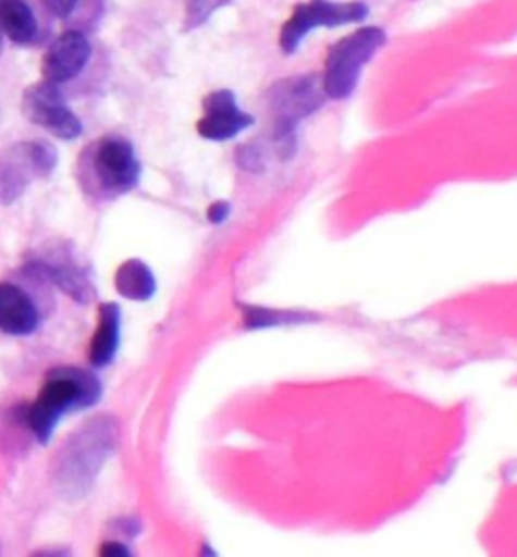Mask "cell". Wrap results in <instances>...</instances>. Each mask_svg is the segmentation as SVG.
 Instances as JSON below:
<instances>
[{"label":"cell","mask_w":517,"mask_h":557,"mask_svg":"<svg viewBox=\"0 0 517 557\" xmlns=\"http://www.w3.org/2000/svg\"><path fill=\"white\" fill-rule=\"evenodd\" d=\"M112 525L115 533H122L124 537H136L141 531V523L136 517H120Z\"/></svg>","instance_id":"d6986e66"},{"label":"cell","mask_w":517,"mask_h":557,"mask_svg":"<svg viewBox=\"0 0 517 557\" xmlns=\"http://www.w3.org/2000/svg\"><path fill=\"white\" fill-rule=\"evenodd\" d=\"M233 0H188L186 2V25L184 30H193L200 27L209 21L212 14L219 9H223L226 4H231Z\"/></svg>","instance_id":"e0dca14e"},{"label":"cell","mask_w":517,"mask_h":557,"mask_svg":"<svg viewBox=\"0 0 517 557\" xmlns=\"http://www.w3.org/2000/svg\"><path fill=\"white\" fill-rule=\"evenodd\" d=\"M229 214H231V205L224 202V200H219V202H212V205H210L207 219H209L212 224H221L229 219Z\"/></svg>","instance_id":"ffe728a7"},{"label":"cell","mask_w":517,"mask_h":557,"mask_svg":"<svg viewBox=\"0 0 517 557\" xmlns=\"http://www.w3.org/2000/svg\"><path fill=\"white\" fill-rule=\"evenodd\" d=\"M325 91L318 77L299 75L281 79L269 91V106L275 115V138L280 144L294 139L297 122L322 108Z\"/></svg>","instance_id":"52a82bcc"},{"label":"cell","mask_w":517,"mask_h":557,"mask_svg":"<svg viewBox=\"0 0 517 557\" xmlns=\"http://www.w3.org/2000/svg\"><path fill=\"white\" fill-rule=\"evenodd\" d=\"M370 9L362 0H311L297 4L287 23L281 27V51L292 55L306 41L311 30L354 25L364 21Z\"/></svg>","instance_id":"8992f818"},{"label":"cell","mask_w":517,"mask_h":557,"mask_svg":"<svg viewBox=\"0 0 517 557\" xmlns=\"http://www.w3.org/2000/svg\"><path fill=\"white\" fill-rule=\"evenodd\" d=\"M79 182L89 195L103 198L132 193L141 176V162L134 146L122 136H106L79 156Z\"/></svg>","instance_id":"3957f363"},{"label":"cell","mask_w":517,"mask_h":557,"mask_svg":"<svg viewBox=\"0 0 517 557\" xmlns=\"http://www.w3.org/2000/svg\"><path fill=\"white\" fill-rule=\"evenodd\" d=\"M255 124V117L238 108L237 98L229 89L209 94L202 101V117L198 120V134L210 141L237 138L241 132Z\"/></svg>","instance_id":"9c48e42d"},{"label":"cell","mask_w":517,"mask_h":557,"mask_svg":"<svg viewBox=\"0 0 517 557\" xmlns=\"http://www.w3.org/2000/svg\"><path fill=\"white\" fill-rule=\"evenodd\" d=\"M295 321H301V315L287 313V311H271V309H261V307H247L245 309V323H247L249 330L273 327V325L295 323Z\"/></svg>","instance_id":"2e32d148"},{"label":"cell","mask_w":517,"mask_h":557,"mask_svg":"<svg viewBox=\"0 0 517 557\" xmlns=\"http://www.w3.org/2000/svg\"><path fill=\"white\" fill-rule=\"evenodd\" d=\"M59 162L56 146L42 139H27L0 152V202L13 205L28 186L47 178Z\"/></svg>","instance_id":"5b68a950"},{"label":"cell","mask_w":517,"mask_h":557,"mask_svg":"<svg viewBox=\"0 0 517 557\" xmlns=\"http://www.w3.org/2000/svg\"><path fill=\"white\" fill-rule=\"evenodd\" d=\"M386 45V33L378 27H364L342 37L330 47L323 63L322 85L325 98L348 99L360 84L364 67Z\"/></svg>","instance_id":"277c9868"},{"label":"cell","mask_w":517,"mask_h":557,"mask_svg":"<svg viewBox=\"0 0 517 557\" xmlns=\"http://www.w3.org/2000/svg\"><path fill=\"white\" fill-rule=\"evenodd\" d=\"M101 394V382L91 370L77 366L53 368L45 377L37 400L21 408L25 426L39 445H49L63 414L98 405Z\"/></svg>","instance_id":"7a4b0ae2"},{"label":"cell","mask_w":517,"mask_h":557,"mask_svg":"<svg viewBox=\"0 0 517 557\" xmlns=\"http://www.w3.org/2000/svg\"><path fill=\"white\" fill-rule=\"evenodd\" d=\"M42 7L57 18H67L77 9L79 0H41Z\"/></svg>","instance_id":"ac0fdd59"},{"label":"cell","mask_w":517,"mask_h":557,"mask_svg":"<svg viewBox=\"0 0 517 557\" xmlns=\"http://www.w3.org/2000/svg\"><path fill=\"white\" fill-rule=\"evenodd\" d=\"M91 59V45L82 30H65L51 42L41 61V75L49 84L73 82Z\"/></svg>","instance_id":"30bf717a"},{"label":"cell","mask_w":517,"mask_h":557,"mask_svg":"<svg viewBox=\"0 0 517 557\" xmlns=\"http://www.w3.org/2000/svg\"><path fill=\"white\" fill-rule=\"evenodd\" d=\"M41 323V313L33 297L19 285L0 283V332L25 337L35 334Z\"/></svg>","instance_id":"7c38bea8"},{"label":"cell","mask_w":517,"mask_h":557,"mask_svg":"<svg viewBox=\"0 0 517 557\" xmlns=\"http://www.w3.org/2000/svg\"><path fill=\"white\" fill-rule=\"evenodd\" d=\"M99 556L101 557H130L132 552L126 544H118V542H106L99 549Z\"/></svg>","instance_id":"44dd1931"},{"label":"cell","mask_w":517,"mask_h":557,"mask_svg":"<svg viewBox=\"0 0 517 557\" xmlns=\"http://www.w3.org/2000/svg\"><path fill=\"white\" fill-rule=\"evenodd\" d=\"M21 112L33 126L47 129L59 139H77L84 134L82 120L71 112L59 85L49 82L28 85L21 101Z\"/></svg>","instance_id":"ba28073f"},{"label":"cell","mask_w":517,"mask_h":557,"mask_svg":"<svg viewBox=\"0 0 517 557\" xmlns=\"http://www.w3.org/2000/svg\"><path fill=\"white\" fill-rule=\"evenodd\" d=\"M122 339V309L118 304L99 306V323L89 346V362L94 368H106L115 360Z\"/></svg>","instance_id":"4fadbf2b"},{"label":"cell","mask_w":517,"mask_h":557,"mask_svg":"<svg viewBox=\"0 0 517 557\" xmlns=\"http://www.w3.org/2000/svg\"><path fill=\"white\" fill-rule=\"evenodd\" d=\"M120 429L110 414L91 418L59 446L51 462V479L63 499H84L94 487L103 462L118 446Z\"/></svg>","instance_id":"6da1fadb"},{"label":"cell","mask_w":517,"mask_h":557,"mask_svg":"<svg viewBox=\"0 0 517 557\" xmlns=\"http://www.w3.org/2000/svg\"><path fill=\"white\" fill-rule=\"evenodd\" d=\"M115 292L130 301H150L156 293V277L152 269L140 259H130L118 267L113 277Z\"/></svg>","instance_id":"9a60e30c"},{"label":"cell","mask_w":517,"mask_h":557,"mask_svg":"<svg viewBox=\"0 0 517 557\" xmlns=\"http://www.w3.org/2000/svg\"><path fill=\"white\" fill-rule=\"evenodd\" d=\"M57 257H41L30 261L27 267L28 273L51 281L63 293H67L73 301L77 304H89L96 297L94 283L89 277V271L77 263V259L59 249Z\"/></svg>","instance_id":"8fae6325"},{"label":"cell","mask_w":517,"mask_h":557,"mask_svg":"<svg viewBox=\"0 0 517 557\" xmlns=\"http://www.w3.org/2000/svg\"><path fill=\"white\" fill-rule=\"evenodd\" d=\"M0 53H2V33H0Z\"/></svg>","instance_id":"7402d4cb"},{"label":"cell","mask_w":517,"mask_h":557,"mask_svg":"<svg viewBox=\"0 0 517 557\" xmlns=\"http://www.w3.org/2000/svg\"><path fill=\"white\" fill-rule=\"evenodd\" d=\"M0 33L16 45H30L39 35V23L27 0H0Z\"/></svg>","instance_id":"5bb4252c"}]
</instances>
